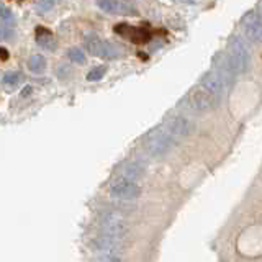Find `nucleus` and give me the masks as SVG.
I'll return each mask as SVG.
<instances>
[{
  "label": "nucleus",
  "mask_w": 262,
  "mask_h": 262,
  "mask_svg": "<svg viewBox=\"0 0 262 262\" xmlns=\"http://www.w3.org/2000/svg\"><path fill=\"white\" fill-rule=\"evenodd\" d=\"M226 64L229 71L233 72V76L237 74H243L248 71L249 68V61H251V53L248 45L244 43V39L239 36H234L229 43V53L226 56Z\"/></svg>",
  "instance_id": "1"
},
{
  "label": "nucleus",
  "mask_w": 262,
  "mask_h": 262,
  "mask_svg": "<svg viewBox=\"0 0 262 262\" xmlns=\"http://www.w3.org/2000/svg\"><path fill=\"white\" fill-rule=\"evenodd\" d=\"M176 139L170 136L169 131H164V129H158L151 133L146 139V151L149 152L154 158H159V156L166 154L172 146H174Z\"/></svg>",
  "instance_id": "2"
},
{
  "label": "nucleus",
  "mask_w": 262,
  "mask_h": 262,
  "mask_svg": "<svg viewBox=\"0 0 262 262\" xmlns=\"http://www.w3.org/2000/svg\"><path fill=\"white\" fill-rule=\"evenodd\" d=\"M85 48L92 56L103 57V59H117L121 54V49L118 46H115L110 41L100 39L98 36H89L85 39Z\"/></svg>",
  "instance_id": "3"
},
{
  "label": "nucleus",
  "mask_w": 262,
  "mask_h": 262,
  "mask_svg": "<svg viewBox=\"0 0 262 262\" xmlns=\"http://www.w3.org/2000/svg\"><path fill=\"white\" fill-rule=\"evenodd\" d=\"M110 195L120 200H135L141 195V187L136 182L125 179H117L110 184Z\"/></svg>",
  "instance_id": "4"
},
{
  "label": "nucleus",
  "mask_w": 262,
  "mask_h": 262,
  "mask_svg": "<svg viewBox=\"0 0 262 262\" xmlns=\"http://www.w3.org/2000/svg\"><path fill=\"white\" fill-rule=\"evenodd\" d=\"M146 172V166L141 161H131L126 162L118 172V179H125L129 182H136L138 179H141Z\"/></svg>",
  "instance_id": "5"
},
{
  "label": "nucleus",
  "mask_w": 262,
  "mask_h": 262,
  "mask_svg": "<svg viewBox=\"0 0 262 262\" xmlns=\"http://www.w3.org/2000/svg\"><path fill=\"white\" fill-rule=\"evenodd\" d=\"M115 31H117L118 35L128 38L129 41H133V43H144V41L149 39V35H147L146 30L135 28V27H131V25H125V23L117 25Z\"/></svg>",
  "instance_id": "6"
},
{
  "label": "nucleus",
  "mask_w": 262,
  "mask_h": 262,
  "mask_svg": "<svg viewBox=\"0 0 262 262\" xmlns=\"http://www.w3.org/2000/svg\"><path fill=\"white\" fill-rule=\"evenodd\" d=\"M188 103H190L192 110H195V112H207L213 105V97L208 92H205L203 89H199L190 95Z\"/></svg>",
  "instance_id": "7"
},
{
  "label": "nucleus",
  "mask_w": 262,
  "mask_h": 262,
  "mask_svg": "<svg viewBox=\"0 0 262 262\" xmlns=\"http://www.w3.org/2000/svg\"><path fill=\"white\" fill-rule=\"evenodd\" d=\"M202 89L213 97V95L223 94L225 84H223V80L220 79V76L216 72H208V74H205L203 79H202Z\"/></svg>",
  "instance_id": "8"
},
{
  "label": "nucleus",
  "mask_w": 262,
  "mask_h": 262,
  "mask_svg": "<svg viewBox=\"0 0 262 262\" xmlns=\"http://www.w3.org/2000/svg\"><path fill=\"white\" fill-rule=\"evenodd\" d=\"M97 7L100 8V10H103L105 13H112V15H117V13L131 15L135 10L131 5L125 2H115V0H98Z\"/></svg>",
  "instance_id": "9"
},
{
  "label": "nucleus",
  "mask_w": 262,
  "mask_h": 262,
  "mask_svg": "<svg viewBox=\"0 0 262 262\" xmlns=\"http://www.w3.org/2000/svg\"><path fill=\"white\" fill-rule=\"evenodd\" d=\"M190 129H192V125H190V121H188L187 118L184 117H176L174 120H170L169 123V133L170 136L177 139V138H182L185 135L190 133Z\"/></svg>",
  "instance_id": "10"
},
{
  "label": "nucleus",
  "mask_w": 262,
  "mask_h": 262,
  "mask_svg": "<svg viewBox=\"0 0 262 262\" xmlns=\"http://www.w3.org/2000/svg\"><path fill=\"white\" fill-rule=\"evenodd\" d=\"M246 33H248V36L251 41L254 43H259L262 39V23H260V15L256 13L251 16V20L246 25Z\"/></svg>",
  "instance_id": "11"
},
{
  "label": "nucleus",
  "mask_w": 262,
  "mask_h": 262,
  "mask_svg": "<svg viewBox=\"0 0 262 262\" xmlns=\"http://www.w3.org/2000/svg\"><path fill=\"white\" fill-rule=\"evenodd\" d=\"M36 41H38V45H39L41 48L48 49V51H53V49H56L54 36L51 35V31H48V30H38Z\"/></svg>",
  "instance_id": "12"
},
{
  "label": "nucleus",
  "mask_w": 262,
  "mask_h": 262,
  "mask_svg": "<svg viewBox=\"0 0 262 262\" xmlns=\"http://www.w3.org/2000/svg\"><path fill=\"white\" fill-rule=\"evenodd\" d=\"M28 69L33 74H43L46 71V57L41 54H33L28 59Z\"/></svg>",
  "instance_id": "13"
},
{
  "label": "nucleus",
  "mask_w": 262,
  "mask_h": 262,
  "mask_svg": "<svg viewBox=\"0 0 262 262\" xmlns=\"http://www.w3.org/2000/svg\"><path fill=\"white\" fill-rule=\"evenodd\" d=\"M2 82L8 87H15V85H18L21 82V76H20V72H15V71L5 72L4 77H2Z\"/></svg>",
  "instance_id": "14"
},
{
  "label": "nucleus",
  "mask_w": 262,
  "mask_h": 262,
  "mask_svg": "<svg viewBox=\"0 0 262 262\" xmlns=\"http://www.w3.org/2000/svg\"><path fill=\"white\" fill-rule=\"evenodd\" d=\"M68 57L76 64H84L85 62V54L82 53L80 48H71L68 51Z\"/></svg>",
  "instance_id": "15"
},
{
  "label": "nucleus",
  "mask_w": 262,
  "mask_h": 262,
  "mask_svg": "<svg viewBox=\"0 0 262 262\" xmlns=\"http://www.w3.org/2000/svg\"><path fill=\"white\" fill-rule=\"evenodd\" d=\"M105 72H106V68H105V66H98V68H94L92 71H90V72L87 74V80H90V82L100 80V79H103Z\"/></svg>",
  "instance_id": "16"
},
{
  "label": "nucleus",
  "mask_w": 262,
  "mask_h": 262,
  "mask_svg": "<svg viewBox=\"0 0 262 262\" xmlns=\"http://www.w3.org/2000/svg\"><path fill=\"white\" fill-rule=\"evenodd\" d=\"M0 18L2 20H12V12H10V8H7L2 2H0Z\"/></svg>",
  "instance_id": "17"
},
{
  "label": "nucleus",
  "mask_w": 262,
  "mask_h": 262,
  "mask_svg": "<svg viewBox=\"0 0 262 262\" xmlns=\"http://www.w3.org/2000/svg\"><path fill=\"white\" fill-rule=\"evenodd\" d=\"M12 36V28L10 27H2V25H0V39H8Z\"/></svg>",
  "instance_id": "18"
},
{
  "label": "nucleus",
  "mask_w": 262,
  "mask_h": 262,
  "mask_svg": "<svg viewBox=\"0 0 262 262\" xmlns=\"http://www.w3.org/2000/svg\"><path fill=\"white\" fill-rule=\"evenodd\" d=\"M97 262H121L118 256H115V254H105L103 257H100Z\"/></svg>",
  "instance_id": "19"
},
{
  "label": "nucleus",
  "mask_w": 262,
  "mask_h": 262,
  "mask_svg": "<svg viewBox=\"0 0 262 262\" xmlns=\"http://www.w3.org/2000/svg\"><path fill=\"white\" fill-rule=\"evenodd\" d=\"M38 8H41V10H48V8H51L54 7V2H38L36 4Z\"/></svg>",
  "instance_id": "20"
},
{
  "label": "nucleus",
  "mask_w": 262,
  "mask_h": 262,
  "mask_svg": "<svg viewBox=\"0 0 262 262\" xmlns=\"http://www.w3.org/2000/svg\"><path fill=\"white\" fill-rule=\"evenodd\" d=\"M0 57H4V59H7V51H5V49H0Z\"/></svg>",
  "instance_id": "21"
}]
</instances>
